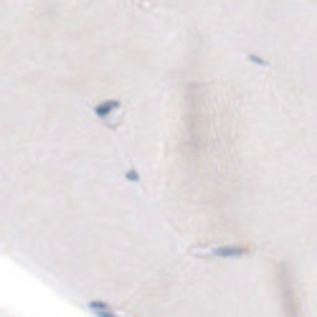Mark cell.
<instances>
[{
    "instance_id": "7a4b0ae2",
    "label": "cell",
    "mask_w": 317,
    "mask_h": 317,
    "mask_svg": "<svg viewBox=\"0 0 317 317\" xmlns=\"http://www.w3.org/2000/svg\"><path fill=\"white\" fill-rule=\"evenodd\" d=\"M178 251L109 117L0 84V256L114 317Z\"/></svg>"
},
{
    "instance_id": "3957f363",
    "label": "cell",
    "mask_w": 317,
    "mask_h": 317,
    "mask_svg": "<svg viewBox=\"0 0 317 317\" xmlns=\"http://www.w3.org/2000/svg\"><path fill=\"white\" fill-rule=\"evenodd\" d=\"M104 0H0V84L46 91L104 117L183 66L160 38L107 20Z\"/></svg>"
},
{
    "instance_id": "5b68a950",
    "label": "cell",
    "mask_w": 317,
    "mask_h": 317,
    "mask_svg": "<svg viewBox=\"0 0 317 317\" xmlns=\"http://www.w3.org/2000/svg\"><path fill=\"white\" fill-rule=\"evenodd\" d=\"M0 317H13V315H8V312H0Z\"/></svg>"
},
{
    "instance_id": "277c9868",
    "label": "cell",
    "mask_w": 317,
    "mask_h": 317,
    "mask_svg": "<svg viewBox=\"0 0 317 317\" xmlns=\"http://www.w3.org/2000/svg\"><path fill=\"white\" fill-rule=\"evenodd\" d=\"M114 317H317V261L185 249Z\"/></svg>"
},
{
    "instance_id": "6da1fadb",
    "label": "cell",
    "mask_w": 317,
    "mask_h": 317,
    "mask_svg": "<svg viewBox=\"0 0 317 317\" xmlns=\"http://www.w3.org/2000/svg\"><path fill=\"white\" fill-rule=\"evenodd\" d=\"M254 71L178 74L109 114L160 218L190 251L317 249V96Z\"/></svg>"
}]
</instances>
